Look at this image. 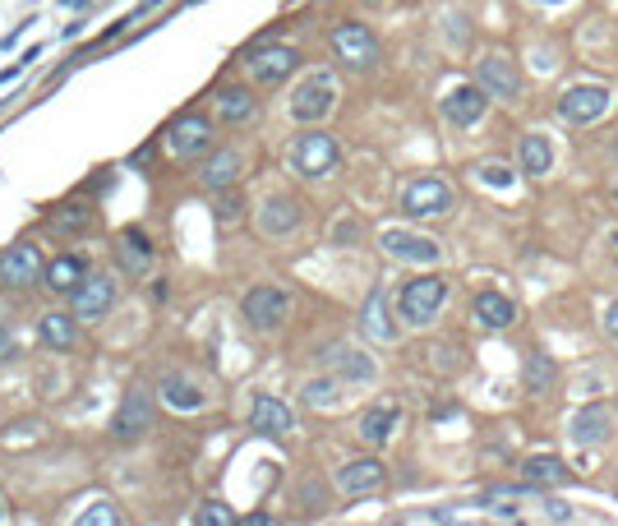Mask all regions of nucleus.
<instances>
[{
    "instance_id": "nucleus-29",
    "label": "nucleus",
    "mask_w": 618,
    "mask_h": 526,
    "mask_svg": "<svg viewBox=\"0 0 618 526\" xmlns=\"http://www.w3.org/2000/svg\"><path fill=\"white\" fill-rule=\"evenodd\" d=\"M333 370L342 374L346 383H369L374 379V360L365 356V351H356V347H333Z\"/></svg>"
},
{
    "instance_id": "nucleus-23",
    "label": "nucleus",
    "mask_w": 618,
    "mask_h": 526,
    "mask_svg": "<svg viewBox=\"0 0 618 526\" xmlns=\"http://www.w3.org/2000/svg\"><path fill=\"white\" fill-rule=\"evenodd\" d=\"M360 328H365V337H374V342H393L397 337V323H393V314H388V296H383V291H369L365 310H360Z\"/></svg>"
},
{
    "instance_id": "nucleus-4",
    "label": "nucleus",
    "mask_w": 618,
    "mask_h": 526,
    "mask_svg": "<svg viewBox=\"0 0 618 526\" xmlns=\"http://www.w3.org/2000/svg\"><path fill=\"white\" fill-rule=\"evenodd\" d=\"M42 277H47V259H42L33 240H19L10 250H0V282L5 287H33Z\"/></svg>"
},
{
    "instance_id": "nucleus-10",
    "label": "nucleus",
    "mask_w": 618,
    "mask_h": 526,
    "mask_svg": "<svg viewBox=\"0 0 618 526\" xmlns=\"http://www.w3.org/2000/svg\"><path fill=\"white\" fill-rule=\"evenodd\" d=\"M609 111V88L605 84H572L568 93L559 97V116L568 125H591Z\"/></svg>"
},
{
    "instance_id": "nucleus-7",
    "label": "nucleus",
    "mask_w": 618,
    "mask_h": 526,
    "mask_svg": "<svg viewBox=\"0 0 618 526\" xmlns=\"http://www.w3.org/2000/svg\"><path fill=\"white\" fill-rule=\"evenodd\" d=\"M333 51L342 65L351 70H369L374 60H379V37L369 33L365 24H337L333 28Z\"/></svg>"
},
{
    "instance_id": "nucleus-26",
    "label": "nucleus",
    "mask_w": 618,
    "mask_h": 526,
    "mask_svg": "<svg viewBox=\"0 0 618 526\" xmlns=\"http://www.w3.org/2000/svg\"><path fill=\"white\" fill-rule=\"evenodd\" d=\"M162 402L176 411H199L203 402H208V393H203L194 379H185V374H167V379H162Z\"/></svg>"
},
{
    "instance_id": "nucleus-2",
    "label": "nucleus",
    "mask_w": 618,
    "mask_h": 526,
    "mask_svg": "<svg viewBox=\"0 0 618 526\" xmlns=\"http://www.w3.org/2000/svg\"><path fill=\"white\" fill-rule=\"evenodd\" d=\"M443 300H448V282L429 273V277H416V282H406V287H402V300H397V305H402V319H406V323L425 328V323L443 310Z\"/></svg>"
},
{
    "instance_id": "nucleus-30",
    "label": "nucleus",
    "mask_w": 618,
    "mask_h": 526,
    "mask_svg": "<svg viewBox=\"0 0 618 526\" xmlns=\"http://www.w3.org/2000/svg\"><path fill=\"white\" fill-rule=\"evenodd\" d=\"M549 167H554V144H549V139H545L540 130H531V134L522 139V171H526V176L540 180Z\"/></svg>"
},
{
    "instance_id": "nucleus-3",
    "label": "nucleus",
    "mask_w": 618,
    "mask_h": 526,
    "mask_svg": "<svg viewBox=\"0 0 618 526\" xmlns=\"http://www.w3.org/2000/svg\"><path fill=\"white\" fill-rule=\"evenodd\" d=\"M333 107H337V84H333V74H323V70L309 74L305 84L296 88V97H291V116L305 120V125H319Z\"/></svg>"
},
{
    "instance_id": "nucleus-36",
    "label": "nucleus",
    "mask_w": 618,
    "mask_h": 526,
    "mask_svg": "<svg viewBox=\"0 0 618 526\" xmlns=\"http://www.w3.org/2000/svg\"><path fill=\"white\" fill-rule=\"evenodd\" d=\"M79 522H84V526H116V522H120V513L111 508V503H93L88 513H79Z\"/></svg>"
},
{
    "instance_id": "nucleus-13",
    "label": "nucleus",
    "mask_w": 618,
    "mask_h": 526,
    "mask_svg": "<svg viewBox=\"0 0 618 526\" xmlns=\"http://www.w3.org/2000/svg\"><path fill=\"white\" fill-rule=\"evenodd\" d=\"M70 300H74V319H102V314L116 305V282L102 273L84 277V282L70 291Z\"/></svg>"
},
{
    "instance_id": "nucleus-14",
    "label": "nucleus",
    "mask_w": 618,
    "mask_h": 526,
    "mask_svg": "<svg viewBox=\"0 0 618 526\" xmlns=\"http://www.w3.org/2000/svg\"><path fill=\"white\" fill-rule=\"evenodd\" d=\"M291 425H296V416H291V407H286L282 397L273 393H259L250 407V430L268 434V439H282V434H291Z\"/></svg>"
},
{
    "instance_id": "nucleus-8",
    "label": "nucleus",
    "mask_w": 618,
    "mask_h": 526,
    "mask_svg": "<svg viewBox=\"0 0 618 526\" xmlns=\"http://www.w3.org/2000/svg\"><path fill=\"white\" fill-rule=\"evenodd\" d=\"M286 314H291V296H286L282 287H254L250 296H245V319H250L254 333L282 328Z\"/></svg>"
},
{
    "instance_id": "nucleus-28",
    "label": "nucleus",
    "mask_w": 618,
    "mask_h": 526,
    "mask_svg": "<svg viewBox=\"0 0 618 526\" xmlns=\"http://www.w3.org/2000/svg\"><path fill=\"white\" fill-rule=\"evenodd\" d=\"M476 319L485 323V328H508V323L517 319V305H512L503 291H480L476 296Z\"/></svg>"
},
{
    "instance_id": "nucleus-27",
    "label": "nucleus",
    "mask_w": 618,
    "mask_h": 526,
    "mask_svg": "<svg viewBox=\"0 0 618 526\" xmlns=\"http://www.w3.org/2000/svg\"><path fill=\"white\" fill-rule=\"evenodd\" d=\"M84 277H88V263L79 259V254H60V259L47 263V287L51 291H65V296H70Z\"/></svg>"
},
{
    "instance_id": "nucleus-35",
    "label": "nucleus",
    "mask_w": 618,
    "mask_h": 526,
    "mask_svg": "<svg viewBox=\"0 0 618 526\" xmlns=\"http://www.w3.org/2000/svg\"><path fill=\"white\" fill-rule=\"evenodd\" d=\"M231 522H236V513L226 503H203L199 508V526H231Z\"/></svg>"
},
{
    "instance_id": "nucleus-17",
    "label": "nucleus",
    "mask_w": 618,
    "mask_h": 526,
    "mask_svg": "<svg viewBox=\"0 0 618 526\" xmlns=\"http://www.w3.org/2000/svg\"><path fill=\"white\" fill-rule=\"evenodd\" d=\"M383 480H388V471H383L379 457H356V462H346V467L337 471V490L374 494V490H383Z\"/></svg>"
},
{
    "instance_id": "nucleus-16",
    "label": "nucleus",
    "mask_w": 618,
    "mask_h": 526,
    "mask_svg": "<svg viewBox=\"0 0 618 526\" xmlns=\"http://www.w3.org/2000/svg\"><path fill=\"white\" fill-rule=\"evenodd\" d=\"M489 111V93L480 84H462V88H452L448 97H443V116L452 120V125H476L480 116Z\"/></svg>"
},
{
    "instance_id": "nucleus-24",
    "label": "nucleus",
    "mask_w": 618,
    "mask_h": 526,
    "mask_svg": "<svg viewBox=\"0 0 618 526\" xmlns=\"http://www.w3.org/2000/svg\"><path fill=\"white\" fill-rule=\"evenodd\" d=\"M397 425H402V411L397 407H369L365 416H360V439H365L369 448H383V443L393 439Z\"/></svg>"
},
{
    "instance_id": "nucleus-34",
    "label": "nucleus",
    "mask_w": 618,
    "mask_h": 526,
    "mask_svg": "<svg viewBox=\"0 0 618 526\" xmlns=\"http://www.w3.org/2000/svg\"><path fill=\"white\" fill-rule=\"evenodd\" d=\"M337 388H342L337 379H314V383H305V402H309V407H333Z\"/></svg>"
},
{
    "instance_id": "nucleus-22",
    "label": "nucleus",
    "mask_w": 618,
    "mask_h": 526,
    "mask_svg": "<svg viewBox=\"0 0 618 526\" xmlns=\"http://www.w3.org/2000/svg\"><path fill=\"white\" fill-rule=\"evenodd\" d=\"M300 227V204L296 199H268V204L259 208V231L263 236H291V231Z\"/></svg>"
},
{
    "instance_id": "nucleus-15",
    "label": "nucleus",
    "mask_w": 618,
    "mask_h": 526,
    "mask_svg": "<svg viewBox=\"0 0 618 526\" xmlns=\"http://www.w3.org/2000/svg\"><path fill=\"white\" fill-rule=\"evenodd\" d=\"M609 430H614V416H609V407H582V411H572L568 420V439L577 443V448H595V443H605Z\"/></svg>"
},
{
    "instance_id": "nucleus-12",
    "label": "nucleus",
    "mask_w": 618,
    "mask_h": 526,
    "mask_svg": "<svg viewBox=\"0 0 618 526\" xmlns=\"http://www.w3.org/2000/svg\"><path fill=\"white\" fill-rule=\"evenodd\" d=\"M153 393H143V388H134V393H125V402H120V411H116V439L120 443H134V439H143V434L153 430Z\"/></svg>"
},
{
    "instance_id": "nucleus-19",
    "label": "nucleus",
    "mask_w": 618,
    "mask_h": 526,
    "mask_svg": "<svg viewBox=\"0 0 618 526\" xmlns=\"http://www.w3.org/2000/svg\"><path fill=\"white\" fill-rule=\"evenodd\" d=\"M522 480L526 485H535V490H559V485H568L572 480V467L554 453H535V457H526L522 462Z\"/></svg>"
},
{
    "instance_id": "nucleus-38",
    "label": "nucleus",
    "mask_w": 618,
    "mask_h": 526,
    "mask_svg": "<svg viewBox=\"0 0 618 526\" xmlns=\"http://www.w3.org/2000/svg\"><path fill=\"white\" fill-rule=\"evenodd\" d=\"M240 217H245V204H240V194H236V199H217V222H222V227L240 222Z\"/></svg>"
},
{
    "instance_id": "nucleus-5",
    "label": "nucleus",
    "mask_w": 618,
    "mask_h": 526,
    "mask_svg": "<svg viewBox=\"0 0 618 526\" xmlns=\"http://www.w3.org/2000/svg\"><path fill=\"white\" fill-rule=\"evenodd\" d=\"M167 144L176 157H203L208 148H213V125H208V116H199V111H185V116H176L167 125Z\"/></svg>"
},
{
    "instance_id": "nucleus-31",
    "label": "nucleus",
    "mask_w": 618,
    "mask_h": 526,
    "mask_svg": "<svg viewBox=\"0 0 618 526\" xmlns=\"http://www.w3.org/2000/svg\"><path fill=\"white\" fill-rule=\"evenodd\" d=\"M37 337H42V347H51V351H70L74 347V319L70 314H42V323H37Z\"/></svg>"
},
{
    "instance_id": "nucleus-9",
    "label": "nucleus",
    "mask_w": 618,
    "mask_h": 526,
    "mask_svg": "<svg viewBox=\"0 0 618 526\" xmlns=\"http://www.w3.org/2000/svg\"><path fill=\"white\" fill-rule=\"evenodd\" d=\"M245 65H250V74L259 79L263 88H282L286 79L300 70V51H291V47H254L250 56H245Z\"/></svg>"
},
{
    "instance_id": "nucleus-37",
    "label": "nucleus",
    "mask_w": 618,
    "mask_h": 526,
    "mask_svg": "<svg viewBox=\"0 0 618 526\" xmlns=\"http://www.w3.org/2000/svg\"><path fill=\"white\" fill-rule=\"evenodd\" d=\"M480 180H485V185H494V190H508L517 176H512L503 162H485V167H480Z\"/></svg>"
},
{
    "instance_id": "nucleus-39",
    "label": "nucleus",
    "mask_w": 618,
    "mask_h": 526,
    "mask_svg": "<svg viewBox=\"0 0 618 526\" xmlns=\"http://www.w3.org/2000/svg\"><path fill=\"white\" fill-rule=\"evenodd\" d=\"M605 333L618 342V300H614V305H609V310H605Z\"/></svg>"
},
{
    "instance_id": "nucleus-32",
    "label": "nucleus",
    "mask_w": 618,
    "mask_h": 526,
    "mask_svg": "<svg viewBox=\"0 0 618 526\" xmlns=\"http://www.w3.org/2000/svg\"><path fill=\"white\" fill-rule=\"evenodd\" d=\"M88 227H93V208H84V204H65L51 217V231H60V236H79Z\"/></svg>"
},
{
    "instance_id": "nucleus-41",
    "label": "nucleus",
    "mask_w": 618,
    "mask_h": 526,
    "mask_svg": "<svg viewBox=\"0 0 618 526\" xmlns=\"http://www.w3.org/2000/svg\"><path fill=\"white\" fill-rule=\"evenodd\" d=\"M360 236V222H342V227H337V240H356Z\"/></svg>"
},
{
    "instance_id": "nucleus-40",
    "label": "nucleus",
    "mask_w": 618,
    "mask_h": 526,
    "mask_svg": "<svg viewBox=\"0 0 618 526\" xmlns=\"http://www.w3.org/2000/svg\"><path fill=\"white\" fill-rule=\"evenodd\" d=\"M5 356H14V333L10 328H0V360Z\"/></svg>"
},
{
    "instance_id": "nucleus-1",
    "label": "nucleus",
    "mask_w": 618,
    "mask_h": 526,
    "mask_svg": "<svg viewBox=\"0 0 618 526\" xmlns=\"http://www.w3.org/2000/svg\"><path fill=\"white\" fill-rule=\"evenodd\" d=\"M337 162H342V148H337L333 134H323V130L300 134L296 148H291V167H296L300 176H309V180L337 171Z\"/></svg>"
},
{
    "instance_id": "nucleus-20",
    "label": "nucleus",
    "mask_w": 618,
    "mask_h": 526,
    "mask_svg": "<svg viewBox=\"0 0 618 526\" xmlns=\"http://www.w3.org/2000/svg\"><path fill=\"white\" fill-rule=\"evenodd\" d=\"M116 263L125 268V277H143L153 268V245H148V236L139 227H130L116 240Z\"/></svg>"
},
{
    "instance_id": "nucleus-21",
    "label": "nucleus",
    "mask_w": 618,
    "mask_h": 526,
    "mask_svg": "<svg viewBox=\"0 0 618 526\" xmlns=\"http://www.w3.org/2000/svg\"><path fill=\"white\" fill-rule=\"evenodd\" d=\"M240 171H245V157H240L236 148H217V153L203 162L199 176H203L208 190H231V185L240 180Z\"/></svg>"
},
{
    "instance_id": "nucleus-11",
    "label": "nucleus",
    "mask_w": 618,
    "mask_h": 526,
    "mask_svg": "<svg viewBox=\"0 0 618 526\" xmlns=\"http://www.w3.org/2000/svg\"><path fill=\"white\" fill-rule=\"evenodd\" d=\"M480 88H485L489 97H503V102L522 97V70H517V60L503 56V51H489V56L480 60Z\"/></svg>"
},
{
    "instance_id": "nucleus-43",
    "label": "nucleus",
    "mask_w": 618,
    "mask_h": 526,
    "mask_svg": "<svg viewBox=\"0 0 618 526\" xmlns=\"http://www.w3.org/2000/svg\"><path fill=\"white\" fill-rule=\"evenodd\" d=\"M365 5H383V0H365Z\"/></svg>"
},
{
    "instance_id": "nucleus-33",
    "label": "nucleus",
    "mask_w": 618,
    "mask_h": 526,
    "mask_svg": "<svg viewBox=\"0 0 618 526\" xmlns=\"http://www.w3.org/2000/svg\"><path fill=\"white\" fill-rule=\"evenodd\" d=\"M526 393H549L554 388V379H559V370H554V360L549 356H531L526 360Z\"/></svg>"
},
{
    "instance_id": "nucleus-44",
    "label": "nucleus",
    "mask_w": 618,
    "mask_h": 526,
    "mask_svg": "<svg viewBox=\"0 0 618 526\" xmlns=\"http://www.w3.org/2000/svg\"><path fill=\"white\" fill-rule=\"evenodd\" d=\"M549 5H563V0H549Z\"/></svg>"
},
{
    "instance_id": "nucleus-18",
    "label": "nucleus",
    "mask_w": 618,
    "mask_h": 526,
    "mask_svg": "<svg viewBox=\"0 0 618 526\" xmlns=\"http://www.w3.org/2000/svg\"><path fill=\"white\" fill-rule=\"evenodd\" d=\"M383 250L402 263H439V245L429 236H416V231H383Z\"/></svg>"
},
{
    "instance_id": "nucleus-25",
    "label": "nucleus",
    "mask_w": 618,
    "mask_h": 526,
    "mask_svg": "<svg viewBox=\"0 0 618 526\" xmlns=\"http://www.w3.org/2000/svg\"><path fill=\"white\" fill-rule=\"evenodd\" d=\"M213 107H217V120H222V125H245V120H254L250 88H217Z\"/></svg>"
},
{
    "instance_id": "nucleus-6",
    "label": "nucleus",
    "mask_w": 618,
    "mask_h": 526,
    "mask_svg": "<svg viewBox=\"0 0 618 526\" xmlns=\"http://www.w3.org/2000/svg\"><path fill=\"white\" fill-rule=\"evenodd\" d=\"M402 213L406 217H443V213H452L448 180H439V176L411 180V185H406V194H402Z\"/></svg>"
},
{
    "instance_id": "nucleus-42",
    "label": "nucleus",
    "mask_w": 618,
    "mask_h": 526,
    "mask_svg": "<svg viewBox=\"0 0 618 526\" xmlns=\"http://www.w3.org/2000/svg\"><path fill=\"white\" fill-rule=\"evenodd\" d=\"M65 5H84V0H65Z\"/></svg>"
}]
</instances>
